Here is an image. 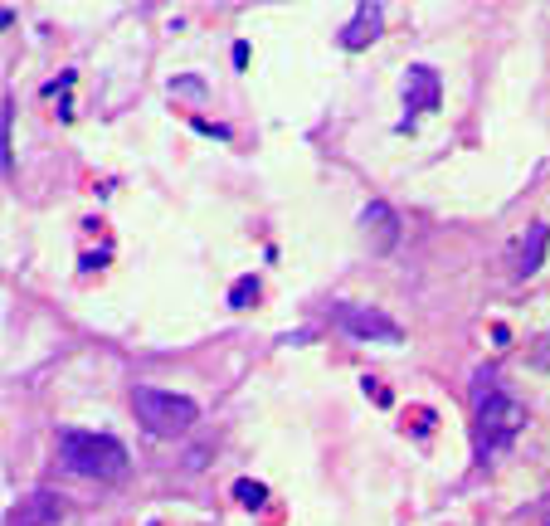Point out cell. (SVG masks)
Wrapping results in <instances>:
<instances>
[{
    "instance_id": "1",
    "label": "cell",
    "mask_w": 550,
    "mask_h": 526,
    "mask_svg": "<svg viewBox=\"0 0 550 526\" xmlns=\"http://www.w3.org/2000/svg\"><path fill=\"white\" fill-rule=\"evenodd\" d=\"M473 444H477V458H492L497 449H507L516 434L526 429V410H521V400H512L492 371H482L477 376V390H473Z\"/></svg>"
},
{
    "instance_id": "2",
    "label": "cell",
    "mask_w": 550,
    "mask_h": 526,
    "mask_svg": "<svg viewBox=\"0 0 550 526\" xmlns=\"http://www.w3.org/2000/svg\"><path fill=\"white\" fill-rule=\"evenodd\" d=\"M59 458H64L69 473L93 478V483H117L132 468L127 444L112 439V434H98V429H59Z\"/></svg>"
},
{
    "instance_id": "3",
    "label": "cell",
    "mask_w": 550,
    "mask_h": 526,
    "mask_svg": "<svg viewBox=\"0 0 550 526\" xmlns=\"http://www.w3.org/2000/svg\"><path fill=\"white\" fill-rule=\"evenodd\" d=\"M132 410L142 419V429L156 434V439H176V434H185V429L200 419V405H195L190 395L161 390V385H137V390H132Z\"/></svg>"
},
{
    "instance_id": "4",
    "label": "cell",
    "mask_w": 550,
    "mask_h": 526,
    "mask_svg": "<svg viewBox=\"0 0 550 526\" xmlns=\"http://www.w3.org/2000/svg\"><path fill=\"white\" fill-rule=\"evenodd\" d=\"M336 322H341L346 337H356V341H380V346H400L404 341V327L390 312H380V307L341 302V307H336Z\"/></svg>"
},
{
    "instance_id": "5",
    "label": "cell",
    "mask_w": 550,
    "mask_h": 526,
    "mask_svg": "<svg viewBox=\"0 0 550 526\" xmlns=\"http://www.w3.org/2000/svg\"><path fill=\"white\" fill-rule=\"evenodd\" d=\"M439 93H443V83H439V74L429 69V64H414L409 69V78H404V127L414 122L419 113H434L439 108Z\"/></svg>"
},
{
    "instance_id": "6",
    "label": "cell",
    "mask_w": 550,
    "mask_h": 526,
    "mask_svg": "<svg viewBox=\"0 0 550 526\" xmlns=\"http://www.w3.org/2000/svg\"><path fill=\"white\" fill-rule=\"evenodd\" d=\"M64 517V497H54V492H35V497H25L15 512H10V522L5 526H54Z\"/></svg>"
},
{
    "instance_id": "7",
    "label": "cell",
    "mask_w": 550,
    "mask_h": 526,
    "mask_svg": "<svg viewBox=\"0 0 550 526\" xmlns=\"http://www.w3.org/2000/svg\"><path fill=\"white\" fill-rule=\"evenodd\" d=\"M546 249H550V225H531L526 229V239L516 244V278H531V273H541V263H546Z\"/></svg>"
},
{
    "instance_id": "8",
    "label": "cell",
    "mask_w": 550,
    "mask_h": 526,
    "mask_svg": "<svg viewBox=\"0 0 550 526\" xmlns=\"http://www.w3.org/2000/svg\"><path fill=\"white\" fill-rule=\"evenodd\" d=\"M361 220H366V229H375V249H380V254H390V249L400 244V215H395L385 200H370Z\"/></svg>"
},
{
    "instance_id": "9",
    "label": "cell",
    "mask_w": 550,
    "mask_h": 526,
    "mask_svg": "<svg viewBox=\"0 0 550 526\" xmlns=\"http://www.w3.org/2000/svg\"><path fill=\"white\" fill-rule=\"evenodd\" d=\"M380 20H385V10H380V5H356V15H351V25H346V30H341V44H346V49H366L370 39L380 35Z\"/></svg>"
},
{
    "instance_id": "10",
    "label": "cell",
    "mask_w": 550,
    "mask_h": 526,
    "mask_svg": "<svg viewBox=\"0 0 550 526\" xmlns=\"http://www.w3.org/2000/svg\"><path fill=\"white\" fill-rule=\"evenodd\" d=\"M10 132H15V98L5 93V98H0V166H5V176L15 171V151H10Z\"/></svg>"
},
{
    "instance_id": "11",
    "label": "cell",
    "mask_w": 550,
    "mask_h": 526,
    "mask_svg": "<svg viewBox=\"0 0 550 526\" xmlns=\"http://www.w3.org/2000/svg\"><path fill=\"white\" fill-rule=\"evenodd\" d=\"M254 298H258V278H254V273H249V278H239V283L229 288V307H234V312H244Z\"/></svg>"
},
{
    "instance_id": "12",
    "label": "cell",
    "mask_w": 550,
    "mask_h": 526,
    "mask_svg": "<svg viewBox=\"0 0 550 526\" xmlns=\"http://www.w3.org/2000/svg\"><path fill=\"white\" fill-rule=\"evenodd\" d=\"M234 497H239L244 507H263V502H268V488L254 483V478H239V483H234Z\"/></svg>"
},
{
    "instance_id": "13",
    "label": "cell",
    "mask_w": 550,
    "mask_h": 526,
    "mask_svg": "<svg viewBox=\"0 0 550 526\" xmlns=\"http://www.w3.org/2000/svg\"><path fill=\"white\" fill-rule=\"evenodd\" d=\"M536 366H541V371H550V337L541 341V351H536Z\"/></svg>"
},
{
    "instance_id": "14",
    "label": "cell",
    "mask_w": 550,
    "mask_h": 526,
    "mask_svg": "<svg viewBox=\"0 0 550 526\" xmlns=\"http://www.w3.org/2000/svg\"><path fill=\"white\" fill-rule=\"evenodd\" d=\"M546 526H550V512H546Z\"/></svg>"
}]
</instances>
